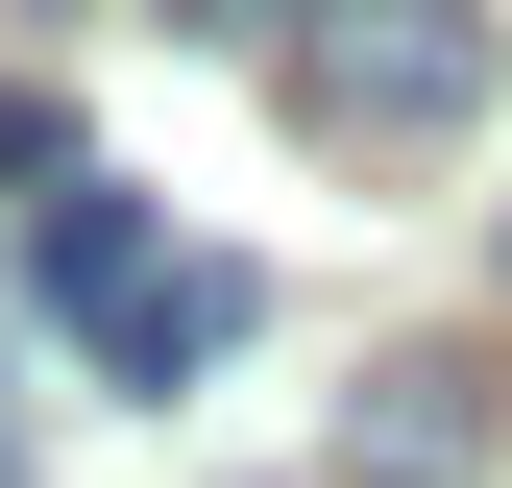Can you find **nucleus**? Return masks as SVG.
I'll list each match as a JSON object with an SVG mask.
<instances>
[{"mask_svg": "<svg viewBox=\"0 0 512 488\" xmlns=\"http://www.w3.org/2000/svg\"><path fill=\"white\" fill-rule=\"evenodd\" d=\"M269 49V98L317 147H464L488 122V0H196Z\"/></svg>", "mask_w": 512, "mask_h": 488, "instance_id": "obj_1", "label": "nucleus"}, {"mask_svg": "<svg viewBox=\"0 0 512 488\" xmlns=\"http://www.w3.org/2000/svg\"><path fill=\"white\" fill-rule=\"evenodd\" d=\"M25 293H49V318H122V293H147V171H49V196H25Z\"/></svg>", "mask_w": 512, "mask_h": 488, "instance_id": "obj_2", "label": "nucleus"}, {"mask_svg": "<svg viewBox=\"0 0 512 488\" xmlns=\"http://www.w3.org/2000/svg\"><path fill=\"white\" fill-rule=\"evenodd\" d=\"M488 464V391H464V366H366V391H342V488H464Z\"/></svg>", "mask_w": 512, "mask_h": 488, "instance_id": "obj_3", "label": "nucleus"}, {"mask_svg": "<svg viewBox=\"0 0 512 488\" xmlns=\"http://www.w3.org/2000/svg\"><path fill=\"white\" fill-rule=\"evenodd\" d=\"M220 342H244V269H147V293L98 318V391H196Z\"/></svg>", "mask_w": 512, "mask_h": 488, "instance_id": "obj_4", "label": "nucleus"}, {"mask_svg": "<svg viewBox=\"0 0 512 488\" xmlns=\"http://www.w3.org/2000/svg\"><path fill=\"white\" fill-rule=\"evenodd\" d=\"M49 171H74V122H49V98H0V196H49Z\"/></svg>", "mask_w": 512, "mask_h": 488, "instance_id": "obj_5", "label": "nucleus"}]
</instances>
